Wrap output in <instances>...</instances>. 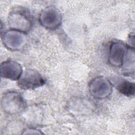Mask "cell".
Returning a JSON list of instances; mask_svg holds the SVG:
<instances>
[{"mask_svg": "<svg viewBox=\"0 0 135 135\" xmlns=\"http://www.w3.org/2000/svg\"><path fill=\"white\" fill-rule=\"evenodd\" d=\"M10 29L28 33L33 26V16L29 10L22 6H16L9 12L7 18Z\"/></svg>", "mask_w": 135, "mask_h": 135, "instance_id": "cell-1", "label": "cell"}, {"mask_svg": "<svg viewBox=\"0 0 135 135\" xmlns=\"http://www.w3.org/2000/svg\"><path fill=\"white\" fill-rule=\"evenodd\" d=\"M23 72L21 65L15 61L6 60L1 64V75L3 78L18 81Z\"/></svg>", "mask_w": 135, "mask_h": 135, "instance_id": "cell-7", "label": "cell"}, {"mask_svg": "<svg viewBox=\"0 0 135 135\" xmlns=\"http://www.w3.org/2000/svg\"><path fill=\"white\" fill-rule=\"evenodd\" d=\"M113 85L111 82L104 78L99 76L91 81L89 85L91 95L97 99L108 98L112 93Z\"/></svg>", "mask_w": 135, "mask_h": 135, "instance_id": "cell-4", "label": "cell"}, {"mask_svg": "<svg viewBox=\"0 0 135 135\" xmlns=\"http://www.w3.org/2000/svg\"><path fill=\"white\" fill-rule=\"evenodd\" d=\"M4 45L11 51H16L22 48L26 42L25 33L10 29L4 32L1 36Z\"/></svg>", "mask_w": 135, "mask_h": 135, "instance_id": "cell-6", "label": "cell"}, {"mask_svg": "<svg viewBox=\"0 0 135 135\" xmlns=\"http://www.w3.org/2000/svg\"><path fill=\"white\" fill-rule=\"evenodd\" d=\"M45 81L42 75L33 69H26L17 81V85L23 90H33L43 85Z\"/></svg>", "mask_w": 135, "mask_h": 135, "instance_id": "cell-5", "label": "cell"}, {"mask_svg": "<svg viewBox=\"0 0 135 135\" xmlns=\"http://www.w3.org/2000/svg\"><path fill=\"white\" fill-rule=\"evenodd\" d=\"M3 111L9 114H17L23 111L26 108V102L17 92L8 91L4 94L1 100Z\"/></svg>", "mask_w": 135, "mask_h": 135, "instance_id": "cell-2", "label": "cell"}, {"mask_svg": "<svg viewBox=\"0 0 135 135\" xmlns=\"http://www.w3.org/2000/svg\"><path fill=\"white\" fill-rule=\"evenodd\" d=\"M129 46L120 42H114L110 46L109 63L113 66H121L123 57Z\"/></svg>", "mask_w": 135, "mask_h": 135, "instance_id": "cell-8", "label": "cell"}, {"mask_svg": "<svg viewBox=\"0 0 135 135\" xmlns=\"http://www.w3.org/2000/svg\"><path fill=\"white\" fill-rule=\"evenodd\" d=\"M62 17L59 10L53 6L43 9L39 15L41 25L47 30H53L58 28L62 23Z\"/></svg>", "mask_w": 135, "mask_h": 135, "instance_id": "cell-3", "label": "cell"}, {"mask_svg": "<svg viewBox=\"0 0 135 135\" xmlns=\"http://www.w3.org/2000/svg\"><path fill=\"white\" fill-rule=\"evenodd\" d=\"M43 133L41 130L34 128H27L25 129L22 133L23 134H42Z\"/></svg>", "mask_w": 135, "mask_h": 135, "instance_id": "cell-11", "label": "cell"}, {"mask_svg": "<svg viewBox=\"0 0 135 135\" xmlns=\"http://www.w3.org/2000/svg\"><path fill=\"white\" fill-rule=\"evenodd\" d=\"M134 50L129 46L123 59L121 68L127 74H134Z\"/></svg>", "mask_w": 135, "mask_h": 135, "instance_id": "cell-10", "label": "cell"}, {"mask_svg": "<svg viewBox=\"0 0 135 135\" xmlns=\"http://www.w3.org/2000/svg\"><path fill=\"white\" fill-rule=\"evenodd\" d=\"M113 81L112 85L120 93L128 97L134 96L135 85L133 82L121 78L114 79Z\"/></svg>", "mask_w": 135, "mask_h": 135, "instance_id": "cell-9", "label": "cell"}]
</instances>
